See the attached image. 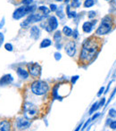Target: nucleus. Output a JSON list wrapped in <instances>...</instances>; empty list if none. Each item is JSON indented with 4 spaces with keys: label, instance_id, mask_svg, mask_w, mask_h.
I'll use <instances>...</instances> for the list:
<instances>
[{
    "label": "nucleus",
    "instance_id": "nucleus-1",
    "mask_svg": "<svg viewBox=\"0 0 116 131\" xmlns=\"http://www.w3.org/2000/svg\"><path fill=\"white\" fill-rule=\"evenodd\" d=\"M100 46L93 38H88L83 44L80 53V59L84 62H90L98 53Z\"/></svg>",
    "mask_w": 116,
    "mask_h": 131
},
{
    "label": "nucleus",
    "instance_id": "nucleus-2",
    "mask_svg": "<svg viewBox=\"0 0 116 131\" xmlns=\"http://www.w3.org/2000/svg\"><path fill=\"white\" fill-rule=\"evenodd\" d=\"M112 28H113V21H112L111 17L106 16V17L103 19L100 26L97 28V31H96V34H97V36L106 35L112 30Z\"/></svg>",
    "mask_w": 116,
    "mask_h": 131
},
{
    "label": "nucleus",
    "instance_id": "nucleus-3",
    "mask_svg": "<svg viewBox=\"0 0 116 131\" xmlns=\"http://www.w3.org/2000/svg\"><path fill=\"white\" fill-rule=\"evenodd\" d=\"M49 86L47 82L43 80H36L31 85V91L36 95H43L48 91Z\"/></svg>",
    "mask_w": 116,
    "mask_h": 131
},
{
    "label": "nucleus",
    "instance_id": "nucleus-4",
    "mask_svg": "<svg viewBox=\"0 0 116 131\" xmlns=\"http://www.w3.org/2000/svg\"><path fill=\"white\" fill-rule=\"evenodd\" d=\"M36 9L35 5H26V6H21L19 8H17L13 14V18L14 20H19L21 18H23V16H25L28 14H32Z\"/></svg>",
    "mask_w": 116,
    "mask_h": 131
},
{
    "label": "nucleus",
    "instance_id": "nucleus-5",
    "mask_svg": "<svg viewBox=\"0 0 116 131\" xmlns=\"http://www.w3.org/2000/svg\"><path fill=\"white\" fill-rule=\"evenodd\" d=\"M23 112L24 117L29 119H32L38 115V108L36 105L29 102H26L23 104Z\"/></svg>",
    "mask_w": 116,
    "mask_h": 131
},
{
    "label": "nucleus",
    "instance_id": "nucleus-6",
    "mask_svg": "<svg viewBox=\"0 0 116 131\" xmlns=\"http://www.w3.org/2000/svg\"><path fill=\"white\" fill-rule=\"evenodd\" d=\"M45 16L43 14H30L28 18H27L26 21H24L23 23H22L21 26L22 27H26L29 25L30 23H37V21H40Z\"/></svg>",
    "mask_w": 116,
    "mask_h": 131
},
{
    "label": "nucleus",
    "instance_id": "nucleus-7",
    "mask_svg": "<svg viewBox=\"0 0 116 131\" xmlns=\"http://www.w3.org/2000/svg\"><path fill=\"white\" fill-rule=\"evenodd\" d=\"M28 71L29 73L34 78H38L41 73V67L38 62L28 64Z\"/></svg>",
    "mask_w": 116,
    "mask_h": 131
},
{
    "label": "nucleus",
    "instance_id": "nucleus-8",
    "mask_svg": "<svg viewBox=\"0 0 116 131\" xmlns=\"http://www.w3.org/2000/svg\"><path fill=\"white\" fill-rule=\"evenodd\" d=\"M30 126V121L27 118H19L16 121V127L19 129H26Z\"/></svg>",
    "mask_w": 116,
    "mask_h": 131
},
{
    "label": "nucleus",
    "instance_id": "nucleus-9",
    "mask_svg": "<svg viewBox=\"0 0 116 131\" xmlns=\"http://www.w3.org/2000/svg\"><path fill=\"white\" fill-rule=\"evenodd\" d=\"M65 52L69 56H74L76 53V45L73 41H69L65 46Z\"/></svg>",
    "mask_w": 116,
    "mask_h": 131
},
{
    "label": "nucleus",
    "instance_id": "nucleus-10",
    "mask_svg": "<svg viewBox=\"0 0 116 131\" xmlns=\"http://www.w3.org/2000/svg\"><path fill=\"white\" fill-rule=\"evenodd\" d=\"M97 23V21H86L83 23L82 25V29L85 33H90L93 30V27L94 25Z\"/></svg>",
    "mask_w": 116,
    "mask_h": 131
},
{
    "label": "nucleus",
    "instance_id": "nucleus-11",
    "mask_svg": "<svg viewBox=\"0 0 116 131\" xmlns=\"http://www.w3.org/2000/svg\"><path fill=\"white\" fill-rule=\"evenodd\" d=\"M14 81V78L11 74L4 75L1 79H0V86H5V85H9Z\"/></svg>",
    "mask_w": 116,
    "mask_h": 131
},
{
    "label": "nucleus",
    "instance_id": "nucleus-12",
    "mask_svg": "<svg viewBox=\"0 0 116 131\" xmlns=\"http://www.w3.org/2000/svg\"><path fill=\"white\" fill-rule=\"evenodd\" d=\"M47 23H48L49 27L51 28L52 30H55V29H57L58 21H57V19H56L55 16H51V17H49L48 21H47Z\"/></svg>",
    "mask_w": 116,
    "mask_h": 131
},
{
    "label": "nucleus",
    "instance_id": "nucleus-13",
    "mask_svg": "<svg viewBox=\"0 0 116 131\" xmlns=\"http://www.w3.org/2000/svg\"><path fill=\"white\" fill-rule=\"evenodd\" d=\"M39 34H40V30L38 29V27L37 26H33L30 29V37L33 38V39L37 40L38 38H39Z\"/></svg>",
    "mask_w": 116,
    "mask_h": 131
},
{
    "label": "nucleus",
    "instance_id": "nucleus-14",
    "mask_svg": "<svg viewBox=\"0 0 116 131\" xmlns=\"http://www.w3.org/2000/svg\"><path fill=\"white\" fill-rule=\"evenodd\" d=\"M11 128V123L8 121H0V131H8Z\"/></svg>",
    "mask_w": 116,
    "mask_h": 131
},
{
    "label": "nucleus",
    "instance_id": "nucleus-15",
    "mask_svg": "<svg viewBox=\"0 0 116 131\" xmlns=\"http://www.w3.org/2000/svg\"><path fill=\"white\" fill-rule=\"evenodd\" d=\"M17 74H18V76H19L21 79H27V78L29 77V73L26 71V70L23 69V68L19 67V68L17 69Z\"/></svg>",
    "mask_w": 116,
    "mask_h": 131
},
{
    "label": "nucleus",
    "instance_id": "nucleus-16",
    "mask_svg": "<svg viewBox=\"0 0 116 131\" xmlns=\"http://www.w3.org/2000/svg\"><path fill=\"white\" fill-rule=\"evenodd\" d=\"M52 41L48 38H45V39L42 40V42L40 43V48H46V47H48L51 46Z\"/></svg>",
    "mask_w": 116,
    "mask_h": 131
},
{
    "label": "nucleus",
    "instance_id": "nucleus-17",
    "mask_svg": "<svg viewBox=\"0 0 116 131\" xmlns=\"http://www.w3.org/2000/svg\"><path fill=\"white\" fill-rule=\"evenodd\" d=\"M62 32H64V34L65 35V36L71 37V36H72V32H73V31H72V29H71L70 27L64 26V29H62Z\"/></svg>",
    "mask_w": 116,
    "mask_h": 131
},
{
    "label": "nucleus",
    "instance_id": "nucleus-18",
    "mask_svg": "<svg viewBox=\"0 0 116 131\" xmlns=\"http://www.w3.org/2000/svg\"><path fill=\"white\" fill-rule=\"evenodd\" d=\"M38 11H41L43 13V15L45 16H47L50 13V9H48L47 6H44V5H41V6L38 7Z\"/></svg>",
    "mask_w": 116,
    "mask_h": 131
},
{
    "label": "nucleus",
    "instance_id": "nucleus-19",
    "mask_svg": "<svg viewBox=\"0 0 116 131\" xmlns=\"http://www.w3.org/2000/svg\"><path fill=\"white\" fill-rule=\"evenodd\" d=\"M56 15H57L60 19H62V18L65 16V14H64V8H62V6H60L59 9L57 8V10H56Z\"/></svg>",
    "mask_w": 116,
    "mask_h": 131
},
{
    "label": "nucleus",
    "instance_id": "nucleus-20",
    "mask_svg": "<svg viewBox=\"0 0 116 131\" xmlns=\"http://www.w3.org/2000/svg\"><path fill=\"white\" fill-rule=\"evenodd\" d=\"M98 108H100V105H99V103H98V102H96L95 104L92 105L91 109L89 110V114H90V115H91V114H93L94 112H95L96 111H97Z\"/></svg>",
    "mask_w": 116,
    "mask_h": 131
},
{
    "label": "nucleus",
    "instance_id": "nucleus-21",
    "mask_svg": "<svg viewBox=\"0 0 116 131\" xmlns=\"http://www.w3.org/2000/svg\"><path fill=\"white\" fill-rule=\"evenodd\" d=\"M54 40L56 43H59L61 40V31L60 30H56V33L54 35Z\"/></svg>",
    "mask_w": 116,
    "mask_h": 131
},
{
    "label": "nucleus",
    "instance_id": "nucleus-22",
    "mask_svg": "<svg viewBox=\"0 0 116 131\" xmlns=\"http://www.w3.org/2000/svg\"><path fill=\"white\" fill-rule=\"evenodd\" d=\"M95 4V1L94 0H85L84 2V6L86 8H88V7H92Z\"/></svg>",
    "mask_w": 116,
    "mask_h": 131
},
{
    "label": "nucleus",
    "instance_id": "nucleus-23",
    "mask_svg": "<svg viewBox=\"0 0 116 131\" xmlns=\"http://www.w3.org/2000/svg\"><path fill=\"white\" fill-rule=\"evenodd\" d=\"M80 5V0H72V1H71V6H73V7H79Z\"/></svg>",
    "mask_w": 116,
    "mask_h": 131
},
{
    "label": "nucleus",
    "instance_id": "nucleus-24",
    "mask_svg": "<svg viewBox=\"0 0 116 131\" xmlns=\"http://www.w3.org/2000/svg\"><path fill=\"white\" fill-rule=\"evenodd\" d=\"M5 48L6 49L7 51H10V52H12L13 51V46H12V44H10V43H7V44H5Z\"/></svg>",
    "mask_w": 116,
    "mask_h": 131
},
{
    "label": "nucleus",
    "instance_id": "nucleus-25",
    "mask_svg": "<svg viewBox=\"0 0 116 131\" xmlns=\"http://www.w3.org/2000/svg\"><path fill=\"white\" fill-rule=\"evenodd\" d=\"M109 115L113 118L116 117V110L115 109H111V110L109 111Z\"/></svg>",
    "mask_w": 116,
    "mask_h": 131
},
{
    "label": "nucleus",
    "instance_id": "nucleus-26",
    "mask_svg": "<svg viewBox=\"0 0 116 131\" xmlns=\"http://www.w3.org/2000/svg\"><path fill=\"white\" fill-rule=\"evenodd\" d=\"M49 6H50V11H52V12H56V11L57 10V6H56V5H55V4H51Z\"/></svg>",
    "mask_w": 116,
    "mask_h": 131
},
{
    "label": "nucleus",
    "instance_id": "nucleus-27",
    "mask_svg": "<svg viewBox=\"0 0 116 131\" xmlns=\"http://www.w3.org/2000/svg\"><path fill=\"white\" fill-rule=\"evenodd\" d=\"M110 128H111L112 129H116V121H113L110 122Z\"/></svg>",
    "mask_w": 116,
    "mask_h": 131
},
{
    "label": "nucleus",
    "instance_id": "nucleus-28",
    "mask_svg": "<svg viewBox=\"0 0 116 131\" xmlns=\"http://www.w3.org/2000/svg\"><path fill=\"white\" fill-rule=\"evenodd\" d=\"M95 16H96V12H95V11H90V12L88 13V18H89V19L95 17Z\"/></svg>",
    "mask_w": 116,
    "mask_h": 131
},
{
    "label": "nucleus",
    "instance_id": "nucleus-29",
    "mask_svg": "<svg viewBox=\"0 0 116 131\" xmlns=\"http://www.w3.org/2000/svg\"><path fill=\"white\" fill-rule=\"evenodd\" d=\"M4 40H5V37H4V34L2 32H0V47H1L2 44L4 43Z\"/></svg>",
    "mask_w": 116,
    "mask_h": 131
},
{
    "label": "nucleus",
    "instance_id": "nucleus-30",
    "mask_svg": "<svg viewBox=\"0 0 116 131\" xmlns=\"http://www.w3.org/2000/svg\"><path fill=\"white\" fill-rule=\"evenodd\" d=\"M61 57H62V55H61L60 53L56 52V53H55V59H56V61H59L61 59Z\"/></svg>",
    "mask_w": 116,
    "mask_h": 131
},
{
    "label": "nucleus",
    "instance_id": "nucleus-31",
    "mask_svg": "<svg viewBox=\"0 0 116 131\" xmlns=\"http://www.w3.org/2000/svg\"><path fill=\"white\" fill-rule=\"evenodd\" d=\"M32 2H33V0H23V5H29Z\"/></svg>",
    "mask_w": 116,
    "mask_h": 131
},
{
    "label": "nucleus",
    "instance_id": "nucleus-32",
    "mask_svg": "<svg viewBox=\"0 0 116 131\" xmlns=\"http://www.w3.org/2000/svg\"><path fill=\"white\" fill-rule=\"evenodd\" d=\"M79 79V76L78 75H76V76H73L72 78H71V83H72V85L73 84H75L76 83V81Z\"/></svg>",
    "mask_w": 116,
    "mask_h": 131
},
{
    "label": "nucleus",
    "instance_id": "nucleus-33",
    "mask_svg": "<svg viewBox=\"0 0 116 131\" xmlns=\"http://www.w3.org/2000/svg\"><path fill=\"white\" fill-rule=\"evenodd\" d=\"M66 12H67V15L69 18H71V12L70 11V6L68 5L67 7H66Z\"/></svg>",
    "mask_w": 116,
    "mask_h": 131
},
{
    "label": "nucleus",
    "instance_id": "nucleus-34",
    "mask_svg": "<svg viewBox=\"0 0 116 131\" xmlns=\"http://www.w3.org/2000/svg\"><path fill=\"white\" fill-rule=\"evenodd\" d=\"M72 37H73V38H77L79 37V32H78V30L77 29H74L73 30V32H72Z\"/></svg>",
    "mask_w": 116,
    "mask_h": 131
},
{
    "label": "nucleus",
    "instance_id": "nucleus-35",
    "mask_svg": "<svg viewBox=\"0 0 116 131\" xmlns=\"http://www.w3.org/2000/svg\"><path fill=\"white\" fill-rule=\"evenodd\" d=\"M103 93H104V86H102V88H100L99 92L97 93V96H101V95H102Z\"/></svg>",
    "mask_w": 116,
    "mask_h": 131
},
{
    "label": "nucleus",
    "instance_id": "nucleus-36",
    "mask_svg": "<svg viewBox=\"0 0 116 131\" xmlns=\"http://www.w3.org/2000/svg\"><path fill=\"white\" fill-rule=\"evenodd\" d=\"M90 121H91V119H88V121H86V123H85V124H84V126H83V128H82V129H85V128H87V126H88V125L90 123Z\"/></svg>",
    "mask_w": 116,
    "mask_h": 131
},
{
    "label": "nucleus",
    "instance_id": "nucleus-37",
    "mask_svg": "<svg viewBox=\"0 0 116 131\" xmlns=\"http://www.w3.org/2000/svg\"><path fill=\"white\" fill-rule=\"evenodd\" d=\"M104 102H106V98H102V100L100 101V103H99V105L101 106H103V105L104 104Z\"/></svg>",
    "mask_w": 116,
    "mask_h": 131
},
{
    "label": "nucleus",
    "instance_id": "nucleus-38",
    "mask_svg": "<svg viewBox=\"0 0 116 131\" xmlns=\"http://www.w3.org/2000/svg\"><path fill=\"white\" fill-rule=\"evenodd\" d=\"M99 116H100V113H96L95 115H94L93 117L91 118V121H93V119H96L97 117H99Z\"/></svg>",
    "mask_w": 116,
    "mask_h": 131
},
{
    "label": "nucleus",
    "instance_id": "nucleus-39",
    "mask_svg": "<svg viewBox=\"0 0 116 131\" xmlns=\"http://www.w3.org/2000/svg\"><path fill=\"white\" fill-rule=\"evenodd\" d=\"M4 24H5V18H3V20H2V21L0 23V29H2L1 27L4 26Z\"/></svg>",
    "mask_w": 116,
    "mask_h": 131
},
{
    "label": "nucleus",
    "instance_id": "nucleus-40",
    "mask_svg": "<svg viewBox=\"0 0 116 131\" xmlns=\"http://www.w3.org/2000/svg\"><path fill=\"white\" fill-rule=\"evenodd\" d=\"M80 128H81V125H80V126H79V127H78V128H76V130H79V129H80Z\"/></svg>",
    "mask_w": 116,
    "mask_h": 131
},
{
    "label": "nucleus",
    "instance_id": "nucleus-41",
    "mask_svg": "<svg viewBox=\"0 0 116 131\" xmlns=\"http://www.w3.org/2000/svg\"><path fill=\"white\" fill-rule=\"evenodd\" d=\"M64 1H65V3L67 4V3H69V2H70V0H64Z\"/></svg>",
    "mask_w": 116,
    "mask_h": 131
},
{
    "label": "nucleus",
    "instance_id": "nucleus-42",
    "mask_svg": "<svg viewBox=\"0 0 116 131\" xmlns=\"http://www.w3.org/2000/svg\"><path fill=\"white\" fill-rule=\"evenodd\" d=\"M56 1H57V2H61V1H62V0H56Z\"/></svg>",
    "mask_w": 116,
    "mask_h": 131
},
{
    "label": "nucleus",
    "instance_id": "nucleus-43",
    "mask_svg": "<svg viewBox=\"0 0 116 131\" xmlns=\"http://www.w3.org/2000/svg\"><path fill=\"white\" fill-rule=\"evenodd\" d=\"M106 1H108V0H106Z\"/></svg>",
    "mask_w": 116,
    "mask_h": 131
}]
</instances>
